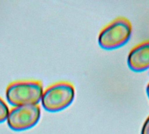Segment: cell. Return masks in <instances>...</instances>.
I'll list each match as a JSON object with an SVG mask.
<instances>
[{
	"instance_id": "1",
	"label": "cell",
	"mask_w": 149,
	"mask_h": 134,
	"mask_svg": "<svg viewBox=\"0 0 149 134\" xmlns=\"http://www.w3.org/2000/svg\"><path fill=\"white\" fill-rule=\"evenodd\" d=\"M44 93L42 83L38 80H20L10 83L5 92V97L12 106L38 105Z\"/></svg>"
},
{
	"instance_id": "2",
	"label": "cell",
	"mask_w": 149,
	"mask_h": 134,
	"mask_svg": "<svg viewBox=\"0 0 149 134\" xmlns=\"http://www.w3.org/2000/svg\"><path fill=\"white\" fill-rule=\"evenodd\" d=\"M74 97L73 85L69 82L62 81L50 85L44 91L41 103L47 112H56L67 108L72 103Z\"/></svg>"
},
{
	"instance_id": "3",
	"label": "cell",
	"mask_w": 149,
	"mask_h": 134,
	"mask_svg": "<svg viewBox=\"0 0 149 134\" xmlns=\"http://www.w3.org/2000/svg\"><path fill=\"white\" fill-rule=\"evenodd\" d=\"M132 24L125 17H118L103 28L99 35V44L106 50L121 47L129 40Z\"/></svg>"
},
{
	"instance_id": "4",
	"label": "cell",
	"mask_w": 149,
	"mask_h": 134,
	"mask_svg": "<svg viewBox=\"0 0 149 134\" xmlns=\"http://www.w3.org/2000/svg\"><path fill=\"white\" fill-rule=\"evenodd\" d=\"M40 116L41 109L38 105L15 106L10 110L7 124L13 131H25L35 126L39 121Z\"/></svg>"
},
{
	"instance_id": "5",
	"label": "cell",
	"mask_w": 149,
	"mask_h": 134,
	"mask_svg": "<svg viewBox=\"0 0 149 134\" xmlns=\"http://www.w3.org/2000/svg\"><path fill=\"white\" fill-rule=\"evenodd\" d=\"M127 64L131 70L142 72L149 69V40L134 46L129 52Z\"/></svg>"
},
{
	"instance_id": "6",
	"label": "cell",
	"mask_w": 149,
	"mask_h": 134,
	"mask_svg": "<svg viewBox=\"0 0 149 134\" xmlns=\"http://www.w3.org/2000/svg\"><path fill=\"white\" fill-rule=\"evenodd\" d=\"M9 112H10V109H9L8 106L0 98V123H3L5 120H7Z\"/></svg>"
},
{
	"instance_id": "7",
	"label": "cell",
	"mask_w": 149,
	"mask_h": 134,
	"mask_svg": "<svg viewBox=\"0 0 149 134\" xmlns=\"http://www.w3.org/2000/svg\"><path fill=\"white\" fill-rule=\"evenodd\" d=\"M141 134H149V116L143 125V127L141 130Z\"/></svg>"
},
{
	"instance_id": "8",
	"label": "cell",
	"mask_w": 149,
	"mask_h": 134,
	"mask_svg": "<svg viewBox=\"0 0 149 134\" xmlns=\"http://www.w3.org/2000/svg\"><path fill=\"white\" fill-rule=\"evenodd\" d=\"M147 93H148V98H149V83H148V86H147Z\"/></svg>"
}]
</instances>
